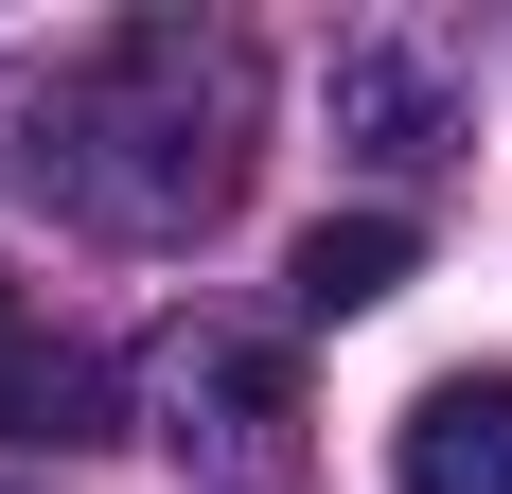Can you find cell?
Wrapping results in <instances>:
<instances>
[{"instance_id": "1", "label": "cell", "mask_w": 512, "mask_h": 494, "mask_svg": "<svg viewBox=\"0 0 512 494\" xmlns=\"http://www.w3.org/2000/svg\"><path fill=\"white\" fill-rule=\"evenodd\" d=\"M18 177L71 195L89 230H124V247L212 230V212L248 195V53L195 36V18H124L106 53H71V71L36 89Z\"/></svg>"}, {"instance_id": "2", "label": "cell", "mask_w": 512, "mask_h": 494, "mask_svg": "<svg viewBox=\"0 0 512 494\" xmlns=\"http://www.w3.org/2000/svg\"><path fill=\"white\" fill-rule=\"evenodd\" d=\"M159 442L195 459L212 494H283L301 477V371L265 336H195L177 371H159Z\"/></svg>"}, {"instance_id": "3", "label": "cell", "mask_w": 512, "mask_h": 494, "mask_svg": "<svg viewBox=\"0 0 512 494\" xmlns=\"http://www.w3.org/2000/svg\"><path fill=\"white\" fill-rule=\"evenodd\" d=\"M336 142L424 177V159H460V71L442 36H336Z\"/></svg>"}, {"instance_id": "4", "label": "cell", "mask_w": 512, "mask_h": 494, "mask_svg": "<svg viewBox=\"0 0 512 494\" xmlns=\"http://www.w3.org/2000/svg\"><path fill=\"white\" fill-rule=\"evenodd\" d=\"M389 494H512V371H442L389 424Z\"/></svg>"}, {"instance_id": "5", "label": "cell", "mask_w": 512, "mask_h": 494, "mask_svg": "<svg viewBox=\"0 0 512 494\" xmlns=\"http://www.w3.org/2000/svg\"><path fill=\"white\" fill-rule=\"evenodd\" d=\"M407 265H424V230H407V212H318L283 283H301V318H371V300L407 283Z\"/></svg>"}, {"instance_id": "6", "label": "cell", "mask_w": 512, "mask_h": 494, "mask_svg": "<svg viewBox=\"0 0 512 494\" xmlns=\"http://www.w3.org/2000/svg\"><path fill=\"white\" fill-rule=\"evenodd\" d=\"M0 442H106V371L89 353H0Z\"/></svg>"}, {"instance_id": "7", "label": "cell", "mask_w": 512, "mask_h": 494, "mask_svg": "<svg viewBox=\"0 0 512 494\" xmlns=\"http://www.w3.org/2000/svg\"><path fill=\"white\" fill-rule=\"evenodd\" d=\"M0 353H18V300H0Z\"/></svg>"}]
</instances>
